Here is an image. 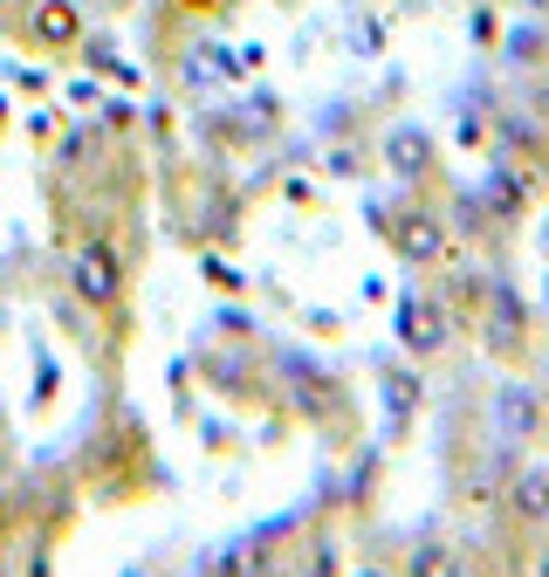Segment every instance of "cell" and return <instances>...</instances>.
<instances>
[{"instance_id": "1", "label": "cell", "mask_w": 549, "mask_h": 577, "mask_svg": "<svg viewBox=\"0 0 549 577\" xmlns=\"http://www.w3.org/2000/svg\"><path fill=\"white\" fill-rule=\"evenodd\" d=\"M69 282H76V296H90V303H111V296H117V254L103 248V241L76 248V261H69Z\"/></svg>"}, {"instance_id": "2", "label": "cell", "mask_w": 549, "mask_h": 577, "mask_svg": "<svg viewBox=\"0 0 549 577\" xmlns=\"http://www.w3.org/2000/svg\"><path fill=\"white\" fill-rule=\"evenodd\" d=\"M405 344L412 351H439L447 344V317H439L433 303H405Z\"/></svg>"}, {"instance_id": "3", "label": "cell", "mask_w": 549, "mask_h": 577, "mask_svg": "<svg viewBox=\"0 0 549 577\" xmlns=\"http://www.w3.org/2000/svg\"><path fill=\"white\" fill-rule=\"evenodd\" d=\"M515 516H529V522H542V516H549V475H542V467L515 482Z\"/></svg>"}, {"instance_id": "4", "label": "cell", "mask_w": 549, "mask_h": 577, "mask_svg": "<svg viewBox=\"0 0 549 577\" xmlns=\"http://www.w3.org/2000/svg\"><path fill=\"white\" fill-rule=\"evenodd\" d=\"M42 35H48V42H69V35H76V14L62 8V0H56V8L42 14Z\"/></svg>"}, {"instance_id": "5", "label": "cell", "mask_w": 549, "mask_h": 577, "mask_svg": "<svg viewBox=\"0 0 549 577\" xmlns=\"http://www.w3.org/2000/svg\"><path fill=\"white\" fill-rule=\"evenodd\" d=\"M405 254H420V261H433V254H439V234H433V227H420V234H405Z\"/></svg>"}, {"instance_id": "6", "label": "cell", "mask_w": 549, "mask_h": 577, "mask_svg": "<svg viewBox=\"0 0 549 577\" xmlns=\"http://www.w3.org/2000/svg\"><path fill=\"white\" fill-rule=\"evenodd\" d=\"M502 419H508V427H529V419H536V406H522L515 392H508V399H502Z\"/></svg>"}]
</instances>
